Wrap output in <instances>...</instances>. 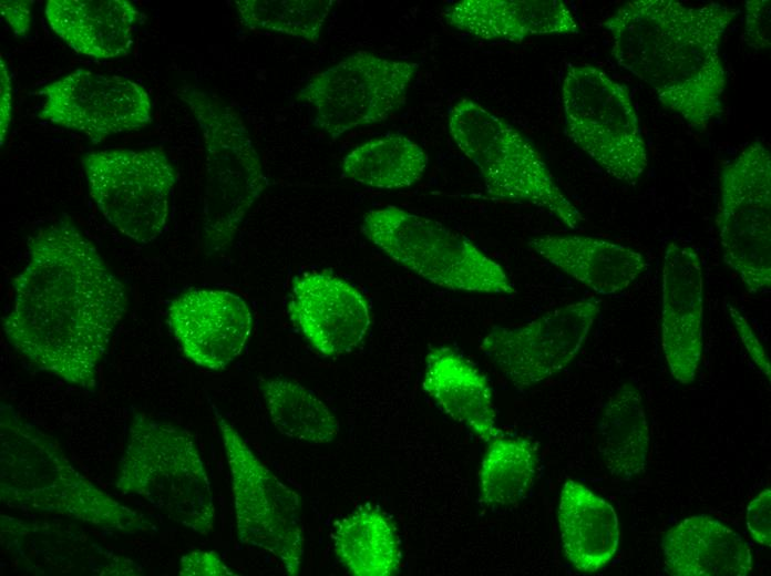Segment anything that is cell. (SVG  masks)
Here are the masks:
<instances>
[{
	"instance_id": "obj_36",
	"label": "cell",
	"mask_w": 771,
	"mask_h": 576,
	"mask_svg": "<svg viewBox=\"0 0 771 576\" xmlns=\"http://www.w3.org/2000/svg\"><path fill=\"white\" fill-rule=\"evenodd\" d=\"M12 84L8 65L0 59V141L1 146L8 135L12 122Z\"/></svg>"
},
{
	"instance_id": "obj_7",
	"label": "cell",
	"mask_w": 771,
	"mask_h": 576,
	"mask_svg": "<svg viewBox=\"0 0 771 576\" xmlns=\"http://www.w3.org/2000/svg\"><path fill=\"white\" fill-rule=\"evenodd\" d=\"M360 229L393 261L439 287L467 292L515 294L497 261L462 233L438 220L388 205L368 210Z\"/></svg>"
},
{
	"instance_id": "obj_24",
	"label": "cell",
	"mask_w": 771,
	"mask_h": 576,
	"mask_svg": "<svg viewBox=\"0 0 771 576\" xmlns=\"http://www.w3.org/2000/svg\"><path fill=\"white\" fill-rule=\"evenodd\" d=\"M558 525L564 554L582 573H596L615 556L619 524L611 504L580 482L567 480L561 491Z\"/></svg>"
},
{
	"instance_id": "obj_32",
	"label": "cell",
	"mask_w": 771,
	"mask_h": 576,
	"mask_svg": "<svg viewBox=\"0 0 771 576\" xmlns=\"http://www.w3.org/2000/svg\"><path fill=\"white\" fill-rule=\"evenodd\" d=\"M746 524L751 537L761 546H771V490L761 491L747 506Z\"/></svg>"
},
{
	"instance_id": "obj_18",
	"label": "cell",
	"mask_w": 771,
	"mask_h": 576,
	"mask_svg": "<svg viewBox=\"0 0 771 576\" xmlns=\"http://www.w3.org/2000/svg\"><path fill=\"white\" fill-rule=\"evenodd\" d=\"M62 526L1 516L2 545L38 574L143 575L142 567L95 543L79 528L62 544Z\"/></svg>"
},
{
	"instance_id": "obj_30",
	"label": "cell",
	"mask_w": 771,
	"mask_h": 576,
	"mask_svg": "<svg viewBox=\"0 0 771 576\" xmlns=\"http://www.w3.org/2000/svg\"><path fill=\"white\" fill-rule=\"evenodd\" d=\"M240 23L250 31L288 35L317 43L333 0H237Z\"/></svg>"
},
{
	"instance_id": "obj_26",
	"label": "cell",
	"mask_w": 771,
	"mask_h": 576,
	"mask_svg": "<svg viewBox=\"0 0 771 576\" xmlns=\"http://www.w3.org/2000/svg\"><path fill=\"white\" fill-rule=\"evenodd\" d=\"M429 157L414 141L402 134L369 140L351 150L341 162V176L373 188L399 189L417 184Z\"/></svg>"
},
{
	"instance_id": "obj_16",
	"label": "cell",
	"mask_w": 771,
	"mask_h": 576,
	"mask_svg": "<svg viewBox=\"0 0 771 576\" xmlns=\"http://www.w3.org/2000/svg\"><path fill=\"white\" fill-rule=\"evenodd\" d=\"M701 257L690 245L664 250L661 347L671 377L681 384L697 376L702 354L705 280Z\"/></svg>"
},
{
	"instance_id": "obj_23",
	"label": "cell",
	"mask_w": 771,
	"mask_h": 576,
	"mask_svg": "<svg viewBox=\"0 0 771 576\" xmlns=\"http://www.w3.org/2000/svg\"><path fill=\"white\" fill-rule=\"evenodd\" d=\"M44 14L58 38L94 59L126 55L140 11L127 0H49Z\"/></svg>"
},
{
	"instance_id": "obj_22",
	"label": "cell",
	"mask_w": 771,
	"mask_h": 576,
	"mask_svg": "<svg viewBox=\"0 0 771 576\" xmlns=\"http://www.w3.org/2000/svg\"><path fill=\"white\" fill-rule=\"evenodd\" d=\"M422 387L446 415L482 441L490 443L503 435L487 378L453 348L442 346L429 351Z\"/></svg>"
},
{
	"instance_id": "obj_35",
	"label": "cell",
	"mask_w": 771,
	"mask_h": 576,
	"mask_svg": "<svg viewBox=\"0 0 771 576\" xmlns=\"http://www.w3.org/2000/svg\"><path fill=\"white\" fill-rule=\"evenodd\" d=\"M32 1L1 0L0 12L16 38H25L29 33L32 16Z\"/></svg>"
},
{
	"instance_id": "obj_14",
	"label": "cell",
	"mask_w": 771,
	"mask_h": 576,
	"mask_svg": "<svg viewBox=\"0 0 771 576\" xmlns=\"http://www.w3.org/2000/svg\"><path fill=\"white\" fill-rule=\"evenodd\" d=\"M38 116L97 144L152 122V101L137 82L79 69L44 85Z\"/></svg>"
},
{
	"instance_id": "obj_2",
	"label": "cell",
	"mask_w": 771,
	"mask_h": 576,
	"mask_svg": "<svg viewBox=\"0 0 771 576\" xmlns=\"http://www.w3.org/2000/svg\"><path fill=\"white\" fill-rule=\"evenodd\" d=\"M739 11L719 2L634 0L603 21L618 66L667 110L705 131L723 109L722 38Z\"/></svg>"
},
{
	"instance_id": "obj_19",
	"label": "cell",
	"mask_w": 771,
	"mask_h": 576,
	"mask_svg": "<svg viewBox=\"0 0 771 576\" xmlns=\"http://www.w3.org/2000/svg\"><path fill=\"white\" fill-rule=\"evenodd\" d=\"M449 25L485 41L522 42L527 38L579 32L570 7L562 0H461L448 6Z\"/></svg>"
},
{
	"instance_id": "obj_33",
	"label": "cell",
	"mask_w": 771,
	"mask_h": 576,
	"mask_svg": "<svg viewBox=\"0 0 771 576\" xmlns=\"http://www.w3.org/2000/svg\"><path fill=\"white\" fill-rule=\"evenodd\" d=\"M728 312L741 339V342L743 343L751 360L754 362L758 369L770 380V362L765 356L764 348L761 344L751 325L748 322L747 318L742 315V312L731 304H728Z\"/></svg>"
},
{
	"instance_id": "obj_6",
	"label": "cell",
	"mask_w": 771,
	"mask_h": 576,
	"mask_svg": "<svg viewBox=\"0 0 771 576\" xmlns=\"http://www.w3.org/2000/svg\"><path fill=\"white\" fill-rule=\"evenodd\" d=\"M449 133L479 169L494 200L539 207L569 229L584 217L553 177L534 145L516 127L482 104L462 97L449 111Z\"/></svg>"
},
{
	"instance_id": "obj_31",
	"label": "cell",
	"mask_w": 771,
	"mask_h": 576,
	"mask_svg": "<svg viewBox=\"0 0 771 576\" xmlns=\"http://www.w3.org/2000/svg\"><path fill=\"white\" fill-rule=\"evenodd\" d=\"M743 40L754 50H765L771 44V2L770 0H748L744 2Z\"/></svg>"
},
{
	"instance_id": "obj_4",
	"label": "cell",
	"mask_w": 771,
	"mask_h": 576,
	"mask_svg": "<svg viewBox=\"0 0 771 576\" xmlns=\"http://www.w3.org/2000/svg\"><path fill=\"white\" fill-rule=\"evenodd\" d=\"M115 487L191 531L207 535L214 528L209 479L193 436L178 425L134 412Z\"/></svg>"
},
{
	"instance_id": "obj_21",
	"label": "cell",
	"mask_w": 771,
	"mask_h": 576,
	"mask_svg": "<svg viewBox=\"0 0 771 576\" xmlns=\"http://www.w3.org/2000/svg\"><path fill=\"white\" fill-rule=\"evenodd\" d=\"M665 569L675 576H747L749 544L733 529L705 514L670 527L661 539Z\"/></svg>"
},
{
	"instance_id": "obj_10",
	"label": "cell",
	"mask_w": 771,
	"mask_h": 576,
	"mask_svg": "<svg viewBox=\"0 0 771 576\" xmlns=\"http://www.w3.org/2000/svg\"><path fill=\"white\" fill-rule=\"evenodd\" d=\"M213 411L230 471L239 542L270 553L288 575H297L304 556L300 497L254 454L214 405Z\"/></svg>"
},
{
	"instance_id": "obj_5",
	"label": "cell",
	"mask_w": 771,
	"mask_h": 576,
	"mask_svg": "<svg viewBox=\"0 0 771 576\" xmlns=\"http://www.w3.org/2000/svg\"><path fill=\"white\" fill-rule=\"evenodd\" d=\"M175 94L202 132L206 154L203 240L208 255L225 250L253 204L268 186L258 152L239 113L219 97L192 85Z\"/></svg>"
},
{
	"instance_id": "obj_12",
	"label": "cell",
	"mask_w": 771,
	"mask_h": 576,
	"mask_svg": "<svg viewBox=\"0 0 771 576\" xmlns=\"http://www.w3.org/2000/svg\"><path fill=\"white\" fill-rule=\"evenodd\" d=\"M89 192L104 218L121 234L146 245L167 225L176 182L158 150H106L81 160Z\"/></svg>"
},
{
	"instance_id": "obj_1",
	"label": "cell",
	"mask_w": 771,
	"mask_h": 576,
	"mask_svg": "<svg viewBox=\"0 0 771 576\" xmlns=\"http://www.w3.org/2000/svg\"><path fill=\"white\" fill-rule=\"evenodd\" d=\"M1 319L8 342L38 369L85 390L127 307L125 286L92 241L63 216L28 243Z\"/></svg>"
},
{
	"instance_id": "obj_25",
	"label": "cell",
	"mask_w": 771,
	"mask_h": 576,
	"mask_svg": "<svg viewBox=\"0 0 771 576\" xmlns=\"http://www.w3.org/2000/svg\"><path fill=\"white\" fill-rule=\"evenodd\" d=\"M598 452L610 476L630 482L647 466L650 433L641 393L624 383L604 404L597 424Z\"/></svg>"
},
{
	"instance_id": "obj_28",
	"label": "cell",
	"mask_w": 771,
	"mask_h": 576,
	"mask_svg": "<svg viewBox=\"0 0 771 576\" xmlns=\"http://www.w3.org/2000/svg\"><path fill=\"white\" fill-rule=\"evenodd\" d=\"M489 444L479 472L481 502L493 510L512 507L531 493L537 473V449L527 439L503 435Z\"/></svg>"
},
{
	"instance_id": "obj_15",
	"label": "cell",
	"mask_w": 771,
	"mask_h": 576,
	"mask_svg": "<svg viewBox=\"0 0 771 576\" xmlns=\"http://www.w3.org/2000/svg\"><path fill=\"white\" fill-rule=\"evenodd\" d=\"M167 322L188 360L219 371L241 353L253 317L246 301L232 291L189 289L169 302Z\"/></svg>"
},
{
	"instance_id": "obj_17",
	"label": "cell",
	"mask_w": 771,
	"mask_h": 576,
	"mask_svg": "<svg viewBox=\"0 0 771 576\" xmlns=\"http://www.w3.org/2000/svg\"><path fill=\"white\" fill-rule=\"evenodd\" d=\"M288 311L305 338L327 357L352 351L370 327L363 295L328 271L297 276L292 280Z\"/></svg>"
},
{
	"instance_id": "obj_27",
	"label": "cell",
	"mask_w": 771,
	"mask_h": 576,
	"mask_svg": "<svg viewBox=\"0 0 771 576\" xmlns=\"http://www.w3.org/2000/svg\"><path fill=\"white\" fill-rule=\"evenodd\" d=\"M335 552L356 576H390L401 560L390 521L377 508L361 507L341 520L333 533Z\"/></svg>"
},
{
	"instance_id": "obj_9",
	"label": "cell",
	"mask_w": 771,
	"mask_h": 576,
	"mask_svg": "<svg viewBox=\"0 0 771 576\" xmlns=\"http://www.w3.org/2000/svg\"><path fill=\"white\" fill-rule=\"evenodd\" d=\"M724 264L748 292L771 288V154L760 141L747 145L720 173L716 217Z\"/></svg>"
},
{
	"instance_id": "obj_20",
	"label": "cell",
	"mask_w": 771,
	"mask_h": 576,
	"mask_svg": "<svg viewBox=\"0 0 771 576\" xmlns=\"http://www.w3.org/2000/svg\"><path fill=\"white\" fill-rule=\"evenodd\" d=\"M527 245L551 265L602 296L624 291L648 267L640 251L594 236L543 235L531 238Z\"/></svg>"
},
{
	"instance_id": "obj_13",
	"label": "cell",
	"mask_w": 771,
	"mask_h": 576,
	"mask_svg": "<svg viewBox=\"0 0 771 576\" xmlns=\"http://www.w3.org/2000/svg\"><path fill=\"white\" fill-rule=\"evenodd\" d=\"M600 310V300H577L520 327H496L480 350L518 391L563 370L575 358Z\"/></svg>"
},
{
	"instance_id": "obj_29",
	"label": "cell",
	"mask_w": 771,
	"mask_h": 576,
	"mask_svg": "<svg viewBox=\"0 0 771 576\" xmlns=\"http://www.w3.org/2000/svg\"><path fill=\"white\" fill-rule=\"evenodd\" d=\"M263 397L274 426L284 435L309 443H328L339 432V422L312 391L285 378L265 380Z\"/></svg>"
},
{
	"instance_id": "obj_34",
	"label": "cell",
	"mask_w": 771,
	"mask_h": 576,
	"mask_svg": "<svg viewBox=\"0 0 771 576\" xmlns=\"http://www.w3.org/2000/svg\"><path fill=\"white\" fill-rule=\"evenodd\" d=\"M179 575L183 576H234L220 557L213 551H193L181 558Z\"/></svg>"
},
{
	"instance_id": "obj_11",
	"label": "cell",
	"mask_w": 771,
	"mask_h": 576,
	"mask_svg": "<svg viewBox=\"0 0 771 576\" xmlns=\"http://www.w3.org/2000/svg\"><path fill=\"white\" fill-rule=\"evenodd\" d=\"M419 64L356 52L315 75L297 94L313 111L312 125L331 140L388 120L405 102Z\"/></svg>"
},
{
	"instance_id": "obj_3",
	"label": "cell",
	"mask_w": 771,
	"mask_h": 576,
	"mask_svg": "<svg viewBox=\"0 0 771 576\" xmlns=\"http://www.w3.org/2000/svg\"><path fill=\"white\" fill-rule=\"evenodd\" d=\"M0 500L7 507L72 518L105 532L136 534L157 526L92 483L37 425L0 405Z\"/></svg>"
},
{
	"instance_id": "obj_8",
	"label": "cell",
	"mask_w": 771,
	"mask_h": 576,
	"mask_svg": "<svg viewBox=\"0 0 771 576\" xmlns=\"http://www.w3.org/2000/svg\"><path fill=\"white\" fill-rule=\"evenodd\" d=\"M561 101L567 138L607 175L635 186L648 151L628 89L596 65L569 64Z\"/></svg>"
}]
</instances>
